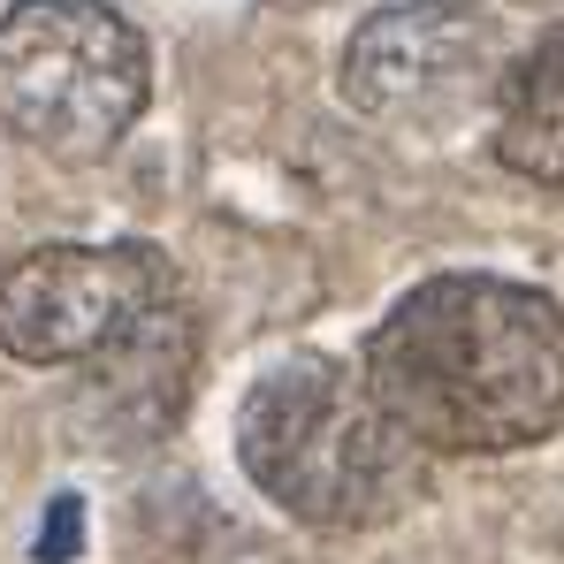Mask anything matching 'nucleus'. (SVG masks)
<instances>
[{
    "mask_svg": "<svg viewBox=\"0 0 564 564\" xmlns=\"http://www.w3.org/2000/svg\"><path fill=\"white\" fill-rule=\"evenodd\" d=\"M367 389L427 458H503L564 427V305L534 282L427 275L367 336Z\"/></svg>",
    "mask_w": 564,
    "mask_h": 564,
    "instance_id": "1",
    "label": "nucleus"
},
{
    "mask_svg": "<svg viewBox=\"0 0 564 564\" xmlns=\"http://www.w3.org/2000/svg\"><path fill=\"white\" fill-rule=\"evenodd\" d=\"M237 458L268 503L328 534L397 519L427 480V451L336 359H290L260 381L237 412Z\"/></svg>",
    "mask_w": 564,
    "mask_h": 564,
    "instance_id": "2",
    "label": "nucleus"
},
{
    "mask_svg": "<svg viewBox=\"0 0 564 564\" xmlns=\"http://www.w3.org/2000/svg\"><path fill=\"white\" fill-rule=\"evenodd\" d=\"M153 93V54L107 0H15L0 15V138L46 161H99Z\"/></svg>",
    "mask_w": 564,
    "mask_h": 564,
    "instance_id": "3",
    "label": "nucleus"
},
{
    "mask_svg": "<svg viewBox=\"0 0 564 564\" xmlns=\"http://www.w3.org/2000/svg\"><path fill=\"white\" fill-rule=\"evenodd\" d=\"M169 305H184V282L161 245H39L0 275V351L23 367H93Z\"/></svg>",
    "mask_w": 564,
    "mask_h": 564,
    "instance_id": "4",
    "label": "nucleus"
},
{
    "mask_svg": "<svg viewBox=\"0 0 564 564\" xmlns=\"http://www.w3.org/2000/svg\"><path fill=\"white\" fill-rule=\"evenodd\" d=\"M488 31L473 8H389L344 54V99L359 115H435L480 77Z\"/></svg>",
    "mask_w": 564,
    "mask_h": 564,
    "instance_id": "5",
    "label": "nucleus"
},
{
    "mask_svg": "<svg viewBox=\"0 0 564 564\" xmlns=\"http://www.w3.org/2000/svg\"><path fill=\"white\" fill-rule=\"evenodd\" d=\"M496 161L534 176V184H564V23L542 31L503 77Z\"/></svg>",
    "mask_w": 564,
    "mask_h": 564,
    "instance_id": "6",
    "label": "nucleus"
},
{
    "mask_svg": "<svg viewBox=\"0 0 564 564\" xmlns=\"http://www.w3.org/2000/svg\"><path fill=\"white\" fill-rule=\"evenodd\" d=\"M85 550V503L77 496H54L46 503V527H39V564H69Z\"/></svg>",
    "mask_w": 564,
    "mask_h": 564,
    "instance_id": "7",
    "label": "nucleus"
}]
</instances>
